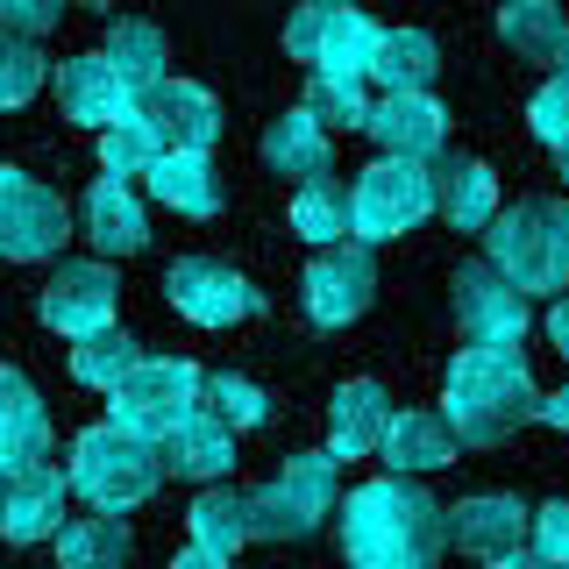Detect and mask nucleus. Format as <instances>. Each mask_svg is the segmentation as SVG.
Masks as SVG:
<instances>
[{
  "label": "nucleus",
  "instance_id": "cd10ccee",
  "mask_svg": "<svg viewBox=\"0 0 569 569\" xmlns=\"http://www.w3.org/2000/svg\"><path fill=\"white\" fill-rule=\"evenodd\" d=\"M100 58H107V71H114V79L142 100L150 86H164L171 43H164V29H157V22H114V29H107V50H100Z\"/></svg>",
  "mask_w": 569,
  "mask_h": 569
},
{
  "label": "nucleus",
  "instance_id": "ddd939ff",
  "mask_svg": "<svg viewBox=\"0 0 569 569\" xmlns=\"http://www.w3.org/2000/svg\"><path fill=\"white\" fill-rule=\"evenodd\" d=\"M114 299H121V284L107 263H58L43 299H36V313H43V328L71 335V342H93V335L114 328Z\"/></svg>",
  "mask_w": 569,
  "mask_h": 569
},
{
  "label": "nucleus",
  "instance_id": "37998d69",
  "mask_svg": "<svg viewBox=\"0 0 569 569\" xmlns=\"http://www.w3.org/2000/svg\"><path fill=\"white\" fill-rule=\"evenodd\" d=\"M548 335H556V349L569 356V299H556V313H548Z\"/></svg>",
  "mask_w": 569,
  "mask_h": 569
},
{
  "label": "nucleus",
  "instance_id": "4468645a",
  "mask_svg": "<svg viewBox=\"0 0 569 569\" xmlns=\"http://www.w3.org/2000/svg\"><path fill=\"white\" fill-rule=\"evenodd\" d=\"M136 114L157 129L164 150H186V157H207L213 136H221V107H213V93H207V86H192V79L150 86V93L136 100Z\"/></svg>",
  "mask_w": 569,
  "mask_h": 569
},
{
  "label": "nucleus",
  "instance_id": "9d476101",
  "mask_svg": "<svg viewBox=\"0 0 569 569\" xmlns=\"http://www.w3.org/2000/svg\"><path fill=\"white\" fill-rule=\"evenodd\" d=\"M449 307H456V328H462L470 349H520V335L533 320L527 299L512 292L491 263H462V271L449 278Z\"/></svg>",
  "mask_w": 569,
  "mask_h": 569
},
{
  "label": "nucleus",
  "instance_id": "6ab92c4d",
  "mask_svg": "<svg viewBox=\"0 0 569 569\" xmlns=\"http://www.w3.org/2000/svg\"><path fill=\"white\" fill-rule=\"evenodd\" d=\"M64 520V477L50 470V462H36V470H14L0 477V533L8 541H50Z\"/></svg>",
  "mask_w": 569,
  "mask_h": 569
},
{
  "label": "nucleus",
  "instance_id": "dca6fc26",
  "mask_svg": "<svg viewBox=\"0 0 569 569\" xmlns=\"http://www.w3.org/2000/svg\"><path fill=\"white\" fill-rule=\"evenodd\" d=\"M50 462V413L14 363H0V477Z\"/></svg>",
  "mask_w": 569,
  "mask_h": 569
},
{
  "label": "nucleus",
  "instance_id": "f257e3e1",
  "mask_svg": "<svg viewBox=\"0 0 569 569\" xmlns=\"http://www.w3.org/2000/svg\"><path fill=\"white\" fill-rule=\"evenodd\" d=\"M342 548L356 569H435L449 548V506L413 477H370L342 498Z\"/></svg>",
  "mask_w": 569,
  "mask_h": 569
},
{
  "label": "nucleus",
  "instance_id": "c756f323",
  "mask_svg": "<svg viewBox=\"0 0 569 569\" xmlns=\"http://www.w3.org/2000/svg\"><path fill=\"white\" fill-rule=\"evenodd\" d=\"M186 527H192V548L200 556H236V548L249 541V491H228V485H213L192 498V512H186Z\"/></svg>",
  "mask_w": 569,
  "mask_h": 569
},
{
  "label": "nucleus",
  "instance_id": "7ed1b4c3",
  "mask_svg": "<svg viewBox=\"0 0 569 569\" xmlns=\"http://www.w3.org/2000/svg\"><path fill=\"white\" fill-rule=\"evenodd\" d=\"M485 263L512 292H569V207L562 200H512L485 228Z\"/></svg>",
  "mask_w": 569,
  "mask_h": 569
},
{
  "label": "nucleus",
  "instance_id": "f03ea898",
  "mask_svg": "<svg viewBox=\"0 0 569 569\" xmlns=\"http://www.w3.org/2000/svg\"><path fill=\"white\" fill-rule=\"evenodd\" d=\"M541 413V385H533L520 349H456L449 385H441V420L470 449H498Z\"/></svg>",
  "mask_w": 569,
  "mask_h": 569
},
{
  "label": "nucleus",
  "instance_id": "b1692460",
  "mask_svg": "<svg viewBox=\"0 0 569 569\" xmlns=\"http://www.w3.org/2000/svg\"><path fill=\"white\" fill-rule=\"evenodd\" d=\"M157 462H164L171 477H192V485H213V477H228V462H236V441H228V427L207 413L178 420L164 441H157Z\"/></svg>",
  "mask_w": 569,
  "mask_h": 569
},
{
  "label": "nucleus",
  "instance_id": "a19ab883",
  "mask_svg": "<svg viewBox=\"0 0 569 569\" xmlns=\"http://www.w3.org/2000/svg\"><path fill=\"white\" fill-rule=\"evenodd\" d=\"M533 420H548V427H562V435H569V385L556 391V399H541V413H533Z\"/></svg>",
  "mask_w": 569,
  "mask_h": 569
},
{
  "label": "nucleus",
  "instance_id": "2f4dec72",
  "mask_svg": "<svg viewBox=\"0 0 569 569\" xmlns=\"http://www.w3.org/2000/svg\"><path fill=\"white\" fill-rule=\"evenodd\" d=\"M292 228H299V242H313V249H342V236H349V192L335 186V178H313V186H299Z\"/></svg>",
  "mask_w": 569,
  "mask_h": 569
},
{
  "label": "nucleus",
  "instance_id": "20e7f679",
  "mask_svg": "<svg viewBox=\"0 0 569 569\" xmlns=\"http://www.w3.org/2000/svg\"><path fill=\"white\" fill-rule=\"evenodd\" d=\"M342 506V470L328 449L284 456V470H271L249 491V541H307L335 520Z\"/></svg>",
  "mask_w": 569,
  "mask_h": 569
},
{
  "label": "nucleus",
  "instance_id": "c85d7f7f",
  "mask_svg": "<svg viewBox=\"0 0 569 569\" xmlns=\"http://www.w3.org/2000/svg\"><path fill=\"white\" fill-rule=\"evenodd\" d=\"M263 164H271L278 178H299V186H313V178H328L335 164V150H328V136L313 129L299 107H284V114L263 129Z\"/></svg>",
  "mask_w": 569,
  "mask_h": 569
},
{
  "label": "nucleus",
  "instance_id": "f8f14e48",
  "mask_svg": "<svg viewBox=\"0 0 569 569\" xmlns=\"http://www.w3.org/2000/svg\"><path fill=\"white\" fill-rule=\"evenodd\" d=\"M164 292L192 328H228V320H249L263 307V292L242 271H228L221 257H178L164 271Z\"/></svg>",
  "mask_w": 569,
  "mask_h": 569
},
{
  "label": "nucleus",
  "instance_id": "473e14b6",
  "mask_svg": "<svg viewBox=\"0 0 569 569\" xmlns=\"http://www.w3.org/2000/svg\"><path fill=\"white\" fill-rule=\"evenodd\" d=\"M157 157H164V142H157V129H150L142 114L114 121V129L100 136V171L114 178V186H129V178H150Z\"/></svg>",
  "mask_w": 569,
  "mask_h": 569
},
{
  "label": "nucleus",
  "instance_id": "bb28decb",
  "mask_svg": "<svg viewBox=\"0 0 569 569\" xmlns=\"http://www.w3.org/2000/svg\"><path fill=\"white\" fill-rule=\"evenodd\" d=\"M150 192H157L171 213H186V221H207V213L221 207V171H213V157L164 150V157L150 164Z\"/></svg>",
  "mask_w": 569,
  "mask_h": 569
},
{
  "label": "nucleus",
  "instance_id": "4be33fe9",
  "mask_svg": "<svg viewBox=\"0 0 569 569\" xmlns=\"http://www.w3.org/2000/svg\"><path fill=\"white\" fill-rule=\"evenodd\" d=\"M378 449L391 462V477H427V470H441V462H456V435L435 406H406V413H391Z\"/></svg>",
  "mask_w": 569,
  "mask_h": 569
},
{
  "label": "nucleus",
  "instance_id": "2eb2a0df",
  "mask_svg": "<svg viewBox=\"0 0 569 569\" xmlns=\"http://www.w3.org/2000/svg\"><path fill=\"white\" fill-rule=\"evenodd\" d=\"M370 136L385 142L391 164H435L449 150V114L435 93H391L370 107Z\"/></svg>",
  "mask_w": 569,
  "mask_h": 569
},
{
  "label": "nucleus",
  "instance_id": "58836bf2",
  "mask_svg": "<svg viewBox=\"0 0 569 569\" xmlns=\"http://www.w3.org/2000/svg\"><path fill=\"white\" fill-rule=\"evenodd\" d=\"M527 533H533V556H541V562L569 569V498H556V506H541V512L527 520Z\"/></svg>",
  "mask_w": 569,
  "mask_h": 569
},
{
  "label": "nucleus",
  "instance_id": "79ce46f5",
  "mask_svg": "<svg viewBox=\"0 0 569 569\" xmlns=\"http://www.w3.org/2000/svg\"><path fill=\"white\" fill-rule=\"evenodd\" d=\"M485 569H556V562H541L533 548H512V556H498V562H485Z\"/></svg>",
  "mask_w": 569,
  "mask_h": 569
},
{
  "label": "nucleus",
  "instance_id": "39448f33",
  "mask_svg": "<svg viewBox=\"0 0 569 569\" xmlns=\"http://www.w3.org/2000/svg\"><path fill=\"white\" fill-rule=\"evenodd\" d=\"M157 477H164V462H157L150 441L121 435V427H86L79 441H71V470H64V491H79L93 512H129L142 498L157 491Z\"/></svg>",
  "mask_w": 569,
  "mask_h": 569
},
{
  "label": "nucleus",
  "instance_id": "4c0bfd02",
  "mask_svg": "<svg viewBox=\"0 0 569 569\" xmlns=\"http://www.w3.org/2000/svg\"><path fill=\"white\" fill-rule=\"evenodd\" d=\"M527 129L541 136V142H556V150L569 142V79H548L541 93L527 100Z\"/></svg>",
  "mask_w": 569,
  "mask_h": 569
},
{
  "label": "nucleus",
  "instance_id": "7c9ffc66",
  "mask_svg": "<svg viewBox=\"0 0 569 569\" xmlns=\"http://www.w3.org/2000/svg\"><path fill=\"white\" fill-rule=\"evenodd\" d=\"M129 527L114 512H86V520H64L58 527V562L64 569H121L129 562Z\"/></svg>",
  "mask_w": 569,
  "mask_h": 569
},
{
  "label": "nucleus",
  "instance_id": "e433bc0d",
  "mask_svg": "<svg viewBox=\"0 0 569 569\" xmlns=\"http://www.w3.org/2000/svg\"><path fill=\"white\" fill-rule=\"evenodd\" d=\"M36 86H43V50L0 36V107H29Z\"/></svg>",
  "mask_w": 569,
  "mask_h": 569
},
{
  "label": "nucleus",
  "instance_id": "aec40b11",
  "mask_svg": "<svg viewBox=\"0 0 569 569\" xmlns=\"http://www.w3.org/2000/svg\"><path fill=\"white\" fill-rule=\"evenodd\" d=\"M58 107H64L71 121H86V129L107 136L114 121L136 114V93L114 79V71H107V58L93 50V58H64V64H58Z\"/></svg>",
  "mask_w": 569,
  "mask_h": 569
},
{
  "label": "nucleus",
  "instance_id": "c9c22d12",
  "mask_svg": "<svg viewBox=\"0 0 569 569\" xmlns=\"http://www.w3.org/2000/svg\"><path fill=\"white\" fill-rule=\"evenodd\" d=\"M299 114H307L320 136H328V129H370V100H363V86H335V79H313Z\"/></svg>",
  "mask_w": 569,
  "mask_h": 569
},
{
  "label": "nucleus",
  "instance_id": "1a4fd4ad",
  "mask_svg": "<svg viewBox=\"0 0 569 569\" xmlns=\"http://www.w3.org/2000/svg\"><path fill=\"white\" fill-rule=\"evenodd\" d=\"M64 228H71V207L43 186V178L0 164V257H8V263L58 257Z\"/></svg>",
  "mask_w": 569,
  "mask_h": 569
},
{
  "label": "nucleus",
  "instance_id": "412c9836",
  "mask_svg": "<svg viewBox=\"0 0 569 569\" xmlns=\"http://www.w3.org/2000/svg\"><path fill=\"white\" fill-rule=\"evenodd\" d=\"M385 427H391V391H385L378 378H349V385L328 399V456H335V462L370 456V449L385 441Z\"/></svg>",
  "mask_w": 569,
  "mask_h": 569
},
{
  "label": "nucleus",
  "instance_id": "5701e85b",
  "mask_svg": "<svg viewBox=\"0 0 569 569\" xmlns=\"http://www.w3.org/2000/svg\"><path fill=\"white\" fill-rule=\"evenodd\" d=\"M79 221H86V242L107 249V257H136L142 242H150V221H142L136 192L114 186V178H93L79 200Z\"/></svg>",
  "mask_w": 569,
  "mask_h": 569
},
{
  "label": "nucleus",
  "instance_id": "72a5a7b5",
  "mask_svg": "<svg viewBox=\"0 0 569 569\" xmlns=\"http://www.w3.org/2000/svg\"><path fill=\"white\" fill-rule=\"evenodd\" d=\"M136 363H142V349H136L121 328H107V335H93V342H79V349H71V378H79V385H93V391H114V385L129 378Z\"/></svg>",
  "mask_w": 569,
  "mask_h": 569
},
{
  "label": "nucleus",
  "instance_id": "0eeeda50",
  "mask_svg": "<svg viewBox=\"0 0 569 569\" xmlns=\"http://www.w3.org/2000/svg\"><path fill=\"white\" fill-rule=\"evenodd\" d=\"M378 22L363 8H335V0H307V8L284 22V50L299 64H313V79H335V86H363L370 79V58H378Z\"/></svg>",
  "mask_w": 569,
  "mask_h": 569
},
{
  "label": "nucleus",
  "instance_id": "f704fd0d",
  "mask_svg": "<svg viewBox=\"0 0 569 569\" xmlns=\"http://www.w3.org/2000/svg\"><path fill=\"white\" fill-rule=\"evenodd\" d=\"M200 406H207V413L228 427V435H236V427H263V420H271V399H263V385L236 378V370H221V378H207Z\"/></svg>",
  "mask_w": 569,
  "mask_h": 569
},
{
  "label": "nucleus",
  "instance_id": "a18cd8bd",
  "mask_svg": "<svg viewBox=\"0 0 569 569\" xmlns=\"http://www.w3.org/2000/svg\"><path fill=\"white\" fill-rule=\"evenodd\" d=\"M556 157H562V178H569V142H562V150H556Z\"/></svg>",
  "mask_w": 569,
  "mask_h": 569
},
{
  "label": "nucleus",
  "instance_id": "ea45409f",
  "mask_svg": "<svg viewBox=\"0 0 569 569\" xmlns=\"http://www.w3.org/2000/svg\"><path fill=\"white\" fill-rule=\"evenodd\" d=\"M50 22H58L50 0H0V36H14V43H36Z\"/></svg>",
  "mask_w": 569,
  "mask_h": 569
},
{
  "label": "nucleus",
  "instance_id": "a211bd4d",
  "mask_svg": "<svg viewBox=\"0 0 569 569\" xmlns=\"http://www.w3.org/2000/svg\"><path fill=\"white\" fill-rule=\"evenodd\" d=\"M427 186H435V213L449 228H491L498 221V171L477 164V157H449L441 150L435 164H427Z\"/></svg>",
  "mask_w": 569,
  "mask_h": 569
},
{
  "label": "nucleus",
  "instance_id": "a878e982",
  "mask_svg": "<svg viewBox=\"0 0 569 569\" xmlns=\"http://www.w3.org/2000/svg\"><path fill=\"white\" fill-rule=\"evenodd\" d=\"M435 71H441V43H435L427 29H385V36H378L370 79L385 86V100H391V93H427V86H435Z\"/></svg>",
  "mask_w": 569,
  "mask_h": 569
},
{
  "label": "nucleus",
  "instance_id": "f3484780",
  "mask_svg": "<svg viewBox=\"0 0 569 569\" xmlns=\"http://www.w3.org/2000/svg\"><path fill=\"white\" fill-rule=\"evenodd\" d=\"M527 520L533 512L520 506L512 491H477V498H462V506L449 512V541L462 548V556H512V548H527Z\"/></svg>",
  "mask_w": 569,
  "mask_h": 569
},
{
  "label": "nucleus",
  "instance_id": "393cba45",
  "mask_svg": "<svg viewBox=\"0 0 569 569\" xmlns=\"http://www.w3.org/2000/svg\"><path fill=\"white\" fill-rule=\"evenodd\" d=\"M498 36H506L527 64H548L556 79H569V14L562 8H548V0H512V8H498Z\"/></svg>",
  "mask_w": 569,
  "mask_h": 569
},
{
  "label": "nucleus",
  "instance_id": "423d86ee",
  "mask_svg": "<svg viewBox=\"0 0 569 569\" xmlns=\"http://www.w3.org/2000/svg\"><path fill=\"white\" fill-rule=\"evenodd\" d=\"M200 391H207L200 363H186V356H142L129 378L107 391V399H114V420L107 427H121V435H136V441L157 449L178 420L200 413Z\"/></svg>",
  "mask_w": 569,
  "mask_h": 569
},
{
  "label": "nucleus",
  "instance_id": "9b49d317",
  "mask_svg": "<svg viewBox=\"0 0 569 569\" xmlns=\"http://www.w3.org/2000/svg\"><path fill=\"white\" fill-rule=\"evenodd\" d=\"M378 299V263H370V249H313L307 278H299V307H307L313 328H349L356 313Z\"/></svg>",
  "mask_w": 569,
  "mask_h": 569
},
{
  "label": "nucleus",
  "instance_id": "6e6552de",
  "mask_svg": "<svg viewBox=\"0 0 569 569\" xmlns=\"http://www.w3.org/2000/svg\"><path fill=\"white\" fill-rule=\"evenodd\" d=\"M435 213V186H427V164H391L378 157L370 171H356L349 186V242L370 249V242H399Z\"/></svg>",
  "mask_w": 569,
  "mask_h": 569
},
{
  "label": "nucleus",
  "instance_id": "c03bdc74",
  "mask_svg": "<svg viewBox=\"0 0 569 569\" xmlns=\"http://www.w3.org/2000/svg\"><path fill=\"white\" fill-rule=\"evenodd\" d=\"M171 569H228L221 556H200V548H186V556H171Z\"/></svg>",
  "mask_w": 569,
  "mask_h": 569
}]
</instances>
